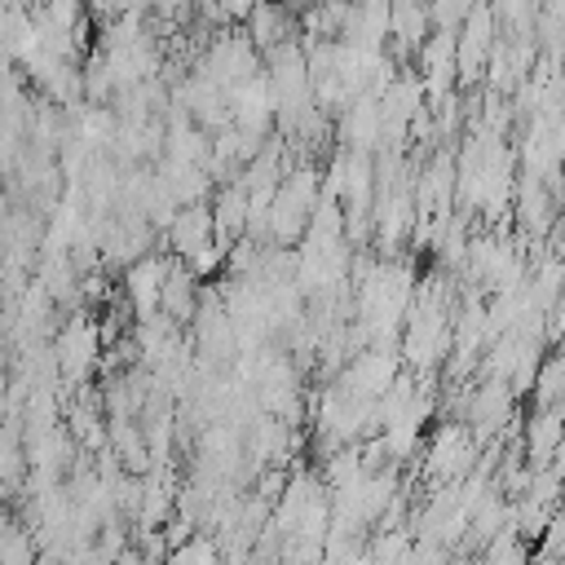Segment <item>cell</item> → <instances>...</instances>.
<instances>
[{"mask_svg": "<svg viewBox=\"0 0 565 565\" xmlns=\"http://www.w3.org/2000/svg\"><path fill=\"white\" fill-rule=\"evenodd\" d=\"M247 35L260 44V49H278L291 40V18H287V4L282 0H260L247 18Z\"/></svg>", "mask_w": 565, "mask_h": 565, "instance_id": "6da1fadb", "label": "cell"}, {"mask_svg": "<svg viewBox=\"0 0 565 565\" xmlns=\"http://www.w3.org/2000/svg\"><path fill=\"white\" fill-rule=\"evenodd\" d=\"M163 309H172V313H190L194 305H190V274H168V282H163Z\"/></svg>", "mask_w": 565, "mask_h": 565, "instance_id": "3957f363", "label": "cell"}, {"mask_svg": "<svg viewBox=\"0 0 565 565\" xmlns=\"http://www.w3.org/2000/svg\"><path fill=\"white\" fill-rule=\"evenodd\" d=\"M291 4H309V0H291Z\"/></svg>", "mask_w": 565, "mask_h": 565, "instance_id": "5b68a950", "label": "cell"}, {"mask_svg": "<svg viewBox=\"0 0 565 565\" xmlns=\"http://www.w3.org/2000/svg\"><path fill=\"white\" fill-rule=\"evenodd\" d=\"M163 282H168V269L159 260H141L128 269V296L137 300V309H150L154 300H163Z\"/></svg>", "mask_w": 565, "mask_h": 565, "instance_id": "7a4b0ae2", "label": "cell"}, {"mask_svg": "<svg viewBox=\"0 0 565 565\" xmlns=\"http://www.w3.org/2000/svg\"><path fill=\"white\" fill-rule=\"evenodd\" d=\"M256 4H260V0H216V9H221L230 22H247Z\"/></svg>", "mask_w": 565, "mask_h": 565, "instance_id": "277c9868", "label": "cell"}]
</instances>
